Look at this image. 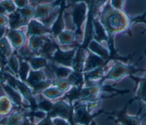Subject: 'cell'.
I'll use <instances>...</instances> for the list:
<instances>
[{"label":"cell","mask_w":146,"mask_h":125,"mask_svg":"<svg viewBox=\"0 0 146 125\" xmlns=\"http://www.w3.org/2000/svg\"><path fill=\"white\" fill-rule=\"evenodd\" d=\"M139 71H144L141 68H137L133 65L125 64L121 61H115L114 65L108 71L106 75L99 82V84H102L103 82L107 79H112L116 82H119L124 77L129 75L133 76V74Z\"/></svg>","instance_id":"2"},{"label":"cell","mask_w":146,"mask_h":125,"mask_svg":"<svg viewBox=\"0 0 146 125\" xmlns=\"http://www.w3.org/2000/svg\"><path fill=\"white\" fill-rule=\"evenodd\" d=\"M107 0H88L90 2V9L88 12V21L86 26L85 38L83 44V47H86L89 44L93 34V20L94 17L98 9Z\"/></svg>","instance_id":"3"},{"label":"cell","mask_w":146,"mask_h":125,"mask_svg":"<svg viewBox=\"0 0 146 125\" xmlns=\"http://www.w3.org/2000/svg\"><path fill=\"white\" fill-rule=\"evenodd\" d=\"M144 54H145V58H146V50H144Z\"/></svg>","instance_id":"18"},{"label":"cell","mask_w":146,"mask_h":125,"mask_svg":"<svg viewBox=\"0 0 146 125\" xmlns=\"http://www.w3.org/2000/svg\"><path fill=\"white\" fill-rule=\"evenodd\" d=\"M86 12V6L84 4H80L78 6L74 13V21L78 27H79L83 22Z\"/></svg>","instance_id":"9"},{"label":"cell","mask_w":146,"mask_h":125,"mask_svg":"<svg viewBox=\"0 0 146 125\" xmlns=\"http://www.w3.org/2000/svg\"><path fill=\"white\" fill-rule=\"evenodd\" d=\"M124 4V0H111V5L117 10H121Z\"/></svg>","instance_id":"12"},{"label":"cell","mask_w":146,"mask_h":125,"mask_svg":"<svg viewBox=\"0 0 146 125\" xmlns=\"http://www.w3.org/2000/svg\"><path fill=\"white\" fill-rule=\"evenodd\" d=\"M5 89L6 90V91L9 93V94L11 96V97L17 103H19V96L15 92H14L12 90L10 89V88H9V87H5Z\"/></svg>","instance_id":"13"},{"label":"cell","mask_w":146,"mask_h":125,"mask_svg":"<svg viewBox=\"0 0 146 125\" xmlns=\"http://www.w3.org/2000/svg\"><path fill=\"white\" fill-rule=\"evenodd\" d=\"M132 22H144L146 23V20L144 19V18L141 17H139L137 18H135L133 19H132ZM146 33V29L145 30H144L142 32H141V34H144Z\"/></svg>","instance_id":"17"},{"label":"cell","mask_w":146,"mask_h":125,"mask_svg":"<svg viewBox=\"0 0 146 125\" xmlns=\"http://www.w3.org/2000/svg\"><path fill=\"white\" fill-rule=\"evenodd\" d=\"M107 63V62L105 61L96 54H90L87 59L84 70L85 71H88L100 67H103Z\"/></svg>","instance_id":"6"},{"label":"cell","mask_w":146,"mask_h":125,"mask_svg":"<svg viewBox=\"0 0 146 125\" xmlns=\"http://www.w3.org/2000/svg\"><path fill=\"white\" fill-rule=\"evenodd\" d=\"M104 76V70L103 69V67H100L94 70H92L87 77L88 79L90 80H97L99 79H102Z\"/></svg>","instance_id":"10"},{"label":"cell","mask_w":146,"mask_h":125,"mask_svg":"<svg viewBox=\"0 0 146 125\" xmlns=\"http://www.w3.org/2000/svg\"><path fill=\"white\" fill-rule=\"evenodd\" d=\"M135 99L142 100L146 104V75L140 80L139 84L137 89L136 97L132 100H133Z\"/></svg>","instance_id":"8"},{"label":"cell","mask_w":146,"mask_h":125,"mask_svg":"<svg viewBox=\"0 0 146 125\" xmlns=\"http://www.w3.org/2000/svg\"><path fill=\"white\" fill-rule=\"evenodd\" d=\"M128 103L124 106V108L123 110L119 111L116 115V120L122 124H140V119L138 116H131L129 115L126 113V108Z\"/></svg>","instance_id":"4"},{"label":"cell","mask_w":146,"mask_h":125,"mask_svg":"<svg viewBox=\"0 0 146 125\" xmlns=\"http://www.w3.org/2000/svg\"><path fill=\"white\" fill-rule=\"evenodd\" d=\"M93 31L94 32V38L99 43L102 41H108V35L102 23L97 19L93 20Z\"/></svg>","instance_id":"7"},{"label":"cell","mask_w":146,"mask_h":125,"mask_svg":"<svg viewBox=\"0 0 146 125\" xmlns=\"http://www.w3.org/2000/svg\"><path fill=\"white\" fill-rule=\"evenodd\" d=\"M88 45L90 49L105 61L108 62L110 59H114L111 56L109 50L102 47L96 41H92Z\"/></svg>","instance_id":"5"},{"label":"cell","mask_w":146,"mask_h":125,"mask_svg":"<svg viewBox=\"0 0 146 125\" xmlns=\"http://www.w3.org/2000/svg\"><path fill=\"white\" fill-rule=\"evenodd\" d=\"M27 69H28V67L27 64L25 63H22L21 69H20V75L21 76V78H22L23 80L25 79Z\"/></svg>","instance_id":"14"},{"label":"cell","mask_w":146,"mask_h":125,"mask_svg":"<svg viewBox=\"0 0 146 125\" xmlns=\"http://www.w3.org/2000/svg\"><path fill=\"white\" fill-rule=\"evenodd\" d=\"M57 72V74L58 76H66L68 72V70L65 68H58L56 71Z\"/></svg>","instance_id":"16"},{"label":"cell","mask_w":146,"mask_h":125,"mask_svg":"<svg viewBox=\"0 0 146 125\" xmlns=\"http://www.w3.org/2000/svg\"><path fill=\"white\" fill-rule=\"evenodd\" d=\"M72 55V53L70 52L67 53H63L60 51H59L56 53L55 58L58 62L63 63L66 64H69Z\"/></svg>","instance_id":"11"},{"label":"cell","mask_w":146,"mask_h":125,"mask_svg":"<svg viewBox=\"0 0 146 125\" xmlns=\"http://www.w3.org/2000/svg\"><path fill=\"white\" fill-rule=\"evenodd\" d=\"M100 22L103 26L108 35V46L111 56L114 59L127 62L128 58L116 57V52L113 45V36L116 33L127 31L132 23L130 19L121 10H117L107 3L100 14Z\"/></svg>","instance_id":"1"},{"label":"cell","mask_w":146,"mask_h":125,"mask_svg":"<svg viewBox=\"0 0 146 125\" xmlns=\"http://www.w3.org/2000/svg\"><path fill=\"white\" fill-rule=\"evenodd\" d=\"M40 106L42 108H43V109H44L46 110H50L52 107L51 104L49 102H47V101H44V102H42L40 104Z\"/></svg>","instance_id":"15"}]
</instances>
